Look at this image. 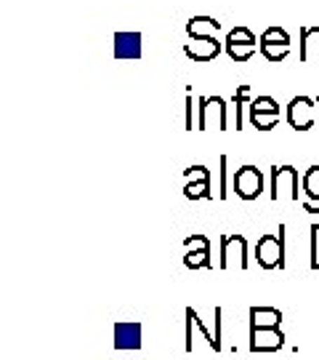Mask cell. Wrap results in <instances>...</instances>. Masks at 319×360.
<instances>
[{"label": "cell", "instance_id": "cell-1", "mask_svg": "<svg viewBox=\"0 0 319 360\" xmlns=\"http://www.w3.org/2000/svg\"><path fill=\"white\" fill-rule=\"evenodd\" d=\"M255 259L264 270H285V224L277 235H261L255 243Z\"/></svg>", "mask_w": 319, "mask_h": 360}, {"label": "cell", "instance_id": "cell-2", "mask_svg": "<svg viewBox=\"0 0 319 360\" xmlns=\"http://www.w3.org/2000/svg\"><path fill=\"white\" fill-rule=\"evenodd\" d=\"M200 117H197V131H226L229 126V107L221 96H200Z\"/></svg>", "mask_w": 319, "mask_h": 360}, {"label": "cell", "instance_id": "cell-3", "mask_svg": "<svg viewBox=\"0 0 319 360\" xmlns=\"http://www.w3.org/2000/svg\"><path fill=\"white\" fill-rule=\"evenodd\" d=\"M271 200H298V171L293 166H271Z\"/></svg>", "mask_w": 319, "mask_h": 360}, {"label": "cell", "instance_id": "cell-4", "mask_svg": "<svg viewBox=\"0 0 319 360\" xmlns=\"http://www.w3.org/2000/svg\"><path fill=\"white\" fill-rule=\"evenodd\" d=\"M221 270H247V240L243 235H224L221 238Z\"/></svg>", "mask_w": 319, "mask_h": 360}, {"label": "cell", "instance_id": "cell-5", "mask_svg": "<svg viewBox=\"0 0 319 360\" xmlns=\"http://www.w3.org/2000/svg\"><path fill=\"white\" fill-rule=\"evenodd\" d=\"M264 193V174L255 166H240L234 171V195L240 200H258Z\"/></svg>", "mask_w": 319, "mask_h": 360}, {"label": "cell", "instance_id": "cell-6", "mask_svg": "<svg viewBox=\"0 0 319 360\" xmlns=\"http://www.w3.org/2000/svg\"><path fill=\"white\" fill-rule=\"evenodd\" d=\"M287 123L295 131H308L317 123V102L311 96H295L287 104Z\"/></svg>", "mask_w": 319, "mask_h": 360}, {"label": "cell", "instance_id": "cell-7", "mask_svg": "<svg viewBox=\"0 0 319 360\" xmlns=\"http://www.w3.org/2000/svg\"><path fill=\"white\" fill-rule=\"evenodd\" d=\"M186 257H184V267L186 270H203L210 267V240L205 235H189L184 240Z\"/></svg>", "mask_w": 319, "mask_h": 360}, {"label": "cell", "instance_id": "cell-8", "mask_svg": "<svg viewBox=\"0 0 319 360\" xmlns=\"http://www.w3.org/2000/svg\"><path fill=\"white\" fill-rule=\"evenodd\" d=\"M184 53L189 56L191 62L205 65V62H213L218 53H221V43L216 40V35L194 38V40H189V43H184Z\"/></svg>", "mask_w": 319, "mask_h": 360}, {"label": "cell", "instance_id": "cell-9", "mask_svg": "<svg viewBox=\"0 0 319 360\" xmlns=\"http://www.w3.org/2000/svg\"><path fill=\"white\" fill-rule=\"evenodd\" d=\"M285 345L280 328H250V349L253 352H277Z\"/></svg>", "mask_w": 319, "mask_h": 360}, {"label": "cell", "instance_id": "cell-10", "mask_svg": "<svg viewBox=\"0 0 319 360\" xmlns=\"http://www.w3.org/2000/svg\"><path fill=\"white\" fill-rule=\"evenodd\" d=\"M115 347L117 349H139L141 347V323H117L115 326Z\"/></svg>", "mask_w": 319, "mask_h": 360}, {"label": "cell", "instance_id": "cell-11", "mask_svg": "<svg viewBox=\"0 0 319 360\" xmlns=\"http://www.w3.org/2000/svg\"><path fill=\"white\" fill-rule=\"evenodd\" d=\"M301 62H319V27H301V49H298Z\"/></svg>", "mask_w": 319, "mask_h": 360}, {"label": "cell", "instance_id": "cell-12", "mask_svg": "<svg viewBox=\"0 0 319 360\" xmlns=\"http://www.w3.org/2000/svg\"><path fill=\"white\" fill-rule=\"evenodd\" d=\"M218 30H221V22L213 19V16H191L189 22H186V35H189V40L216 35Z\"/></svg>", "mask_w": 319, "mask_h": 360}, {"label": "cell", "instance_id": "cell-13", "mask_svg": "<svg viewBox=\"0 0 319 360\" xmlns=\"http://www.w3.org/2000/svg\"><path fill=\"white\" fill-rule=\"evenodd\" d=\"M282 312L274 307H250V328H280Z\"/></svg>", "mask_w": 319, "mask_h": 360}, {"label": "cell", "instance_id": "cell-14", "mask_svg": "<svg viewBox=\"0 0 319 360\" xmlns=\"http://www.w3.org/2000/svg\"><path fill=\"white\" fill-rule=\"evenodd\" d=\"M301 190H304V198H306L308 203H319V166H311L304 174Z\"/></svg>", "mask_w": 319, "mask_h": 360}, {"label": "cell", "instance_id": "cell-15", "mask_svg": "<svg viewBox=\"0 0 319 360\" xmlns=\"http://www.w3.org/2000/svg\"><path fill=\"white\" fill-rule=\"evenodd\" d=\"M253 99H250V86H240V89L234 91V129L237 131H243V123H245V117H243V110H245V104H250Z\"/></svg>", "mask_w": 319, "mask_h": 360}, {"label": "cell", "instance_id": "cell-16", "mask_svg": "<svg viewBox=\"0 0 319 360\" xmlns=\"http://www.w3.org/2000/svg\"><path fill=\"white\" fill-rule=\"evenodd\" d=\"M224 49L231 62H247L255 53V49H261V43H224Z\"/></svg>", "mask_w": 319, "mask_h": 360}, {"label": "cell", "instance_id": "cell-17", "mask_svg": "<svg viewBox=\"0 0 319 360\" xmlns=\"http://www.w3.org/2000/svg\"><path fill=\"white\" fill-rule=\"evenodd\" d=\"M258 43L261 46H290V35L282 27H269V30H264Z\"/></svg>", "mask_w": 319, "mask_h": 360}, {"label": "cell", "instance_id": "cell-18", "mask_svg": "<svg viewBox=\"0 0 319 360\" xmlns=\"http://www.w3.org/2000/svg\"><path fill=\"white\" fill-rule=\"evenodd\" d=\"M184 195H186L189 200L213 198V193H210V179H205V181H186V184H184Z\"/></svg>", "mask_w": 319, "mask_h": 360}, {"label": "cell", "instance_id": "cell-19", "mask_svg": "<svg viewBox=\"0 0 319 360\" xmlns=\"http://www.w3.org/2000/svg\"><path fill=\"white\" fill-rule=\"evenodd\" d=\"M218 198L221 200L229 198V160H226V155L218 158Z\"/></svg>", "mask_w": 319, "mask_h": 360}, {"label": "cell", "instance_id": "cell-20", "mask_svg": "<svg viewBox=\"0 0 319 360\" xmlns=\"http://www.w3.org/2000/svg\"><path fill=\"white\" fill-rule=\"evenodd\" d=\"M250 123L258 131H271L280 123V112H250Z\"/></svg>", "mask_w": 319, "mask_h": 360}, {"label": "cell", "instance_id": "cell-21", "mask_svg": "<svg viewBox=\"0 0 319 360\" xmlns=\"http://www.w3.org/2000/svg\"><path fill=\"white\" fill-rule=\"evenodd\" d=\"M247 107H250V112H280V104L274 96H253V102Z\"/></svg>", "mask_w": 319, "mask_h": 360}, {"label": "cell", "instance_id": "cell-22", "mask_svg": "<svg viewBox=\"0 0 319 360\" xmlns=\"http://www.w3.org/2000/svg\"><path fill=\"white\" fill-rule=\"evenodd\" d=\"M261 53L266 56L269 62H282V59H287V53H290V46H261Z\"/></svg>", "mask_w": 319, "mask_h": 360}, {"label": "cell", "instance_id": "cell-23", "mask_svg": "<svg viewBox=\"0 0 319 360\" xmlns=\"http://www.w3.org/2000/svg\"><path fill=\"white\" fill-rule=\"evenodd\" d=\"M226 43H255V35L247 27H234L226 35Z\"/></svg>", "mask_w": 319, "mask_h": 360}, {"label": "cell", "instance_id": "cell-24", "mask_svg": "<svg viewBox=\"0 0 319 360\" xmlns=\"http://www.w3.org/2000/svg\"><path fill=\"white\" fill-rule=\"evenodd\" d=\"M311 270L317 272L319 270V224H311Z\"/></svg>", "mask_w": 319, "mask_h": 360}, {"label": "cell", "instance_id": "cell-25", "mask_svg": "<svg viewBox=\"0 0 319 360\" xmlns=\"http://www.w3.org/2000/svg\"><path fill=\"white\" fill-rule=\"evenodd\" d=\"M184 179L186 181H205L210 179V171L205 166H189L186 171H184Z\"/></svg>", "mask_w": 319, "mask_h": 360}, {"label": "cell", "instance_id": "cell-26", "mask_svg": "<svg viewBox=\"0 0 319 360\" xmlns=\"http://www.w3.org/2000/svg\"><path fill=\"white\" fill-rule=\"evenodd\" d=\"M191 91L186 94V131H191L194 129V107H191Z\"/></svg>", "mask_w": 319, "mask_h": 360}, {"label": "cell", "instance_id": "cell-27", "mask_svg": "<svg viewBox=\"0 0 319 360\" xmlns=\"http://www.w3.org/2000/svg\"><path fill=\"white\" fill-rule=\"evenodd\" d=\"M304 211H306V214H319V203H308V200H304Z\"/></svg>", "mask_w": 319, "mask_h": 360}]
</instances>
